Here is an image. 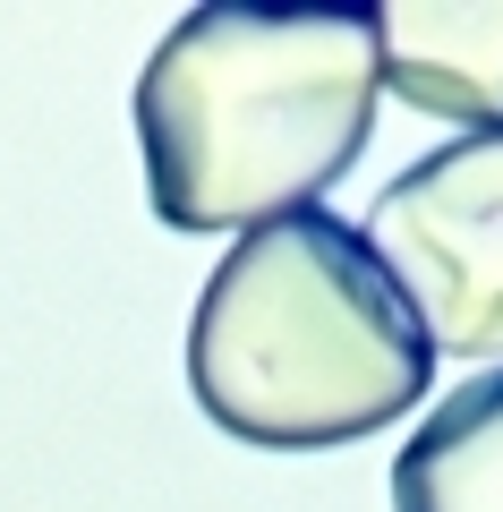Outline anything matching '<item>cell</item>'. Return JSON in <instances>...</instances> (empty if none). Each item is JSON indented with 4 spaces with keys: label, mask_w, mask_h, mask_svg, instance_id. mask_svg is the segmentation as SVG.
I'll use <instances>...</instances> for the list:
<instances>
[{
    "label": "cell",
    "mask_w": 503,
    "mask_h": 512,
    "mask_svg": "<svg viewBox=\"0 0 503 512\" xmlns=\"http://www.w3.org/2000/svg\"><path fill=\"white\" fill-rule=\"evenodd\" d=\"M359 239L410 299L427 350L503 359V128L418 154L367 205Z\"/></svg>",
    "instance_id": "cell-3"
},
{
    "label": "cell",
    "mask_w": 503,
    "mask_h": 512,
    "mask_svg": "<svg viewBox=\"0 0 503 512\" xmlns=\"http://www.w3.org/2000/svg\"><path fill=\"white\" fill-rule=\"evenodd\" d=\"M188 384L222 436L324 453L410 419L435 384V350L359 222L307 205L231 239L205 274L188 316Z\"/></svg>",
    "instance_id": "cell-2"
},
{
    "label": "cell",
    "mask_w": 503,
    "mask_h": 512,
    "mask_svg": "<svg viewBox=\"0 0 503 512\" xmlns=\"http://www.w3.org/2000/svg\"><path fill=\"white\" fill-rule=\"evenodd\" d=\"M376 9H188L137 69L162 231L222 239L307 214L376 137Z\"/></svg>",
    "instance_id": "cell-1"
},
{
    "label": "cell",
    "mask_w": 503,
    "mask_h": 512,
    "mask_svg": "<svg viewBox=\"0 0 503 512\" xmlns=\"http://www.w3.org/2000/svg\"><path fill=\"white\" fill-rule=\"evenodd\" d=\"M393 512H503V367L435 402L393 461Z\"/></svg>",
    "instance_id": "cell-5"
},
{
    "label": "cell",
    "mask_w": 503,
    "mask_h": 512,
    "mask_svg": "<svg viewBox=\"0 0 503 512\" xmlns=\"http://www.w3.org/2000/svg\"><path fill=\"white\" fill-rule=\"evenodd\" d=\"M376 69L427 120L469 137L503 128V0H384L376 9Z\"/></svg>",
    "instance_id": "cell-4"
}]
</instances>
